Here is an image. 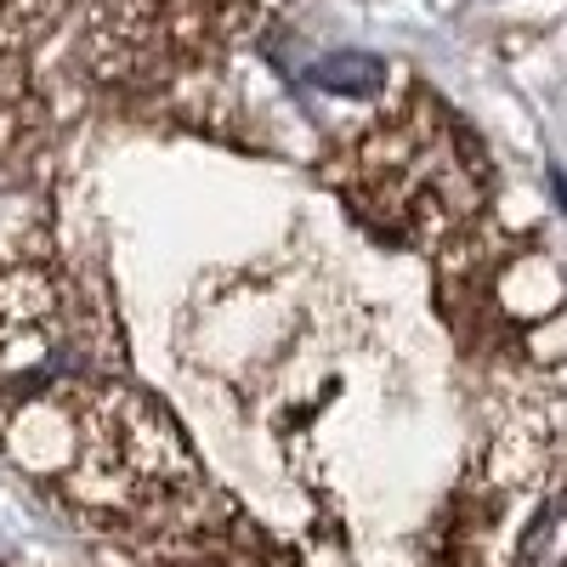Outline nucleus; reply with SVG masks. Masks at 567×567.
<instances>
[{
  "instance_id": "obj_1",
  "label": "nucleus",
  "mask_w": 567,
  "mask_h": 567,
  "mask_svg": "<svg viewBox=\"0 0 567 567\" xmlns=\"http://www.w3.org/2000/svg\"><path fill=\"white\" fill-rule=\"evenodd\" d=\"M358 194H369V210L403 227L409 239H437L477 221L488 199V171L443 109L414 103L374 131L358 154Z\"/></svg>"
},
{
  "instance_id": "obj_2",
  "label": "nucleus",
  "mask_w": 567,
  "mask_h": 567,
  "mask_svg": "<svg viewBox=\"0 0 567 567\" xmlns=\"http://www.w3.org/2000/svg\"><path fill=\"white\" fill-rule=\"evenodd\" d=\"M307 80L318 91H329V97H381L386 91V63L369 58V52H329L307 69Z\"/></svg>"
},
{
  "instance_id": "obj_3",
  "label": "nucleus",
  "mask_w": 567,
  "mask_h": 567,
  "mask_svg": "<svg viewBox=\"0 0 567 567\" xmlns=\"http://www.w3.org/2000/svg\"><path fill=\"white\" fill-rule=\"evenodd\" d=\"M516 567H567V494L539 511V523L516 550Z\"/></svg>"
}]
</instances>
